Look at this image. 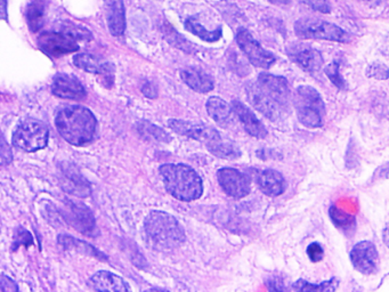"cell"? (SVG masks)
<instances>
[{"mask_svg":"<svg viewBox=\"0 0 389 292\" xmlns=\"http://www.w3.org/2000/svg\"><path fill=\"white\" fill-rule=\"evenodd\" d=\"M1 3H3V19H6V0H1Z\"/></svg>","mask_w":389,"mask_h":292,"instance_id":"obj_43","label":"cell"},{"mask_svg":"<svg viewBox=\"0 0 389 292\" xmlns=\"http://www.w3.org/2000/svg\"><path fill=\"white\" fill-rule=\"evenodd\" d=\"M247 96L249 102L252 104L254 109L263 113L266 118L272 121H277L286 116L288 110L284 109L282 105L275 102L272 97L268 96L261 87L256 84H250L247 86Z\"/></svg>","mask_w":389,"mask_h":292,"instance_id":"obj_11","label":"cell"},{"mask_svg":"<svg viewBox=\"0 0 389 292\" xmlns=\"http://www.w3.org/2000/svg\"><path fill=\"white\" fill-rule=\"evenodd\" d=\"M236 42L245 53L251 65L261 69H270L277 62L273 53L261 47V44L252 37L248 30L240 29L236 33Z\"/></svg>","mask_w":389,"mask_h":292,"instance_id":"obj_8","label":"cell"},{"mask_svg":"<svg viewBox=\"0 0 389 292\" xmlns=\"http://www.w3.org/2000/svg\"><path fill=\"white\" fill-rule=\"evenodd\" d=\"M295 33L302 39H321L329 42H349L351 35L346 31L322 19L302 17L295 23Z\"/></svg>","mask_w":389,"mask_h":292,"instance_id":"obj_6","label":"cell"},{"mask_svg":"<svg viewBox=\"0 0 389 292\" xmlns=\"http://www.w3.org/2000/svg\"><path fill=\"white\" fill-rule=\"evenodd\" d=\"M164 187L175 199L191 203L201 198L202 178L193 168L184 164H166L159 168Z\"/></svg>","mask_w":389,"mask_h":292,"instance_id":"obj_3","label":"cell"},{"mask_svg":"<svg viewBox=\"0 0 389 292\" xmlns=\"http://www.w3.org/2000/svg\"><path fill=\"white\" fill-rule=\"evenodd\" d=\"M266 286L270 291H286V290L282 279L277 277V276H272V277L267 280Z\"/></svg>","mask_w":389,"mask_h":292,"instance_id":"obj_39","label":"cell"},{"mask_svg":"<svg viewBox=\"0 0 389 292\" xmlns=\"http://www.w3.org/2000/svg\"><path fill=\"white\" fill-rule=\"evenodd\" d=\"M207 148L215 157H222V159L232 160V159H236L241 155V151L239 150L238 146L233 144L232 141L223 139L222 136L215 141L208 143Z\"/></svg>","mask_w":389,"mask_h":292,"instance_id":"obj_27","label":"cell"},{"mask_svg":"<svg viewBox=\"0 0 389 292\" xmlns=\"http://www.w3.org/2000/svg\"><path fill=\"white\" fill-rule=\"evenodd\" d=\"M55 126L60 135L74 146H85L93 141L97 120L93 112L81 105H68L58 110Z\"/></svg>","mask_w":389,"mask_h":292,"instance_id":"obj_1","label":"cell"},{"mask_svg":"<svg viewBox=\"0 0 389 292\" xmlns=\"http://www.w3.org/2000/svg\"><path fill=\"white\" fill-rule=\"evenodd\" d=\"M180 77L191 89L198 93L206 94L215 87L214 79L205 71L198 68H187L180 71Z\"/></svg>","mask_w":389,"mask_h":292,"instance_id":"obj_22","label":"cell"},{"mask_svg":"<svg viewBox=\"0 0 389 292\" xmlns=\"http://www.w3.org/2000/svg\"><path fill=\"white\" fill-rule=\"evenodd\" d=\"M339 281L336 277L320 283V284H313V283L307 282L305 280L300 279L293 284V289L296 291L302 292H327L335 291L338 288Z\"/></svg>","mask_w":389,"mask_h":292,"instance_id":"obj_30","label":"cell"},{"mask_svg":"<svg viewBox=\"0 0 389 292\" xmlns=\"http://www.w3.org/2000/svg\"><path fill=\"white\" fill-rule=\"evenodd\" d=\"M60 30L63 33H68L71 37H74L76 40H90L93 38V35L90 33L89 30L86 29L85 26H77L74 23L64 21L61 23Z\"/></svg>","mask_w":389,"mask_h":292,"instance_id":"obj_32","label":"cell"},{"mask_svg":"<svg viewBox=\"0 0 389 292\" xmlns=\"http://www.w3.org/2000/svg\"><path fill=\"white\" fill-rule=\"evenodd\" d=\"M383 239L385 244H386L387 247L389 248V224L387 225L386 227H385V230H383Z\"/></svg>","mask_w":389,"mask_h":292,"instance_id":"obj_41","label":"cell"},{"mask_svg":"<svg viewBox=\"0 0 389 292\" xmlns=\"http://www.w3.org/2000/svg\"><path fill=\"white\" fill-rule=\"evenodd\" d=\"M290 58L300 65L302 70L309 74H315L321 70L325 65V60L322 58L321 53L318 49L306 47V49H297L295 52H290Z\"/></svg>","mask_w":389,"mask_h":292,"instance_id":"obj_23","label":"cell"},{"mask_svg":"<svg viewBox=\"0 0 389 292\" xmlns=\"http://www.w3.org/2000/svg\"><path fill=\"white\" fill-rule=\"evenodd\" d=\"M367 76L377 80H386L389 78V69L383 63H372L368 67Z\"/></svg>","mask_w":389,"mask_h":292,"instance_id":"obj_35","label":"cell"},{"mask_svg":"<svg viewBox=\"0 0 389 292\" xmlns=\"http://www.w3.org/2000/svg\"><path fill=\"white\" fill-rule=\"evenodd\" d=\"M89 286L95 291H130V286L121 276L107 270H100L89 279Z\"/></svg>","mask_w":389,"mask_h":292,"instance_id":"obj_19","label":"cell"},{"mask_svg":"<svg viewBox=\"0 0 389 292\" xmlns=\"http://www.w3.org/2000/svg\"><path fill=\"white\" fill-rule=\"evenodd\" d=\"M139 130L141 136H144V137L153 138V139L164 141V143L171 141V137L168 135L167 132L162 130L158 126L152 125L150 122H139Z\"/></svg>","mask_w":389,"mask_h":292,"instance_id":"obj_31","label":"cell"},{"mask_svg":"<svg viewBox=\"0 0 389 292\" xmlns=\"http://www.w3.org/2000/svg\"><path fill=\"white\" fill-rule=\"evenodd\" d=\"M295 108L297 118L304 127L320 128L325 123V104L315 88L300 86L296 90Z\"/></svg>","mask_w":389,"mask_h":292,"instance_id":"obj_4","label":"cell"},{"mask_svg":"<svg viewBox=\"0 0 389 292\" xmlns=\"http://www.w3.org/2000/svg\"><path fill=\"white\" fill-rule=\"evenodd\" d=\"M33 244V235L30 232L26 231L23 227L17 228V234L14 235V242L12 244V249L17 250L21 246H26V248Z\"/></svg>","mask_w":389,"mask_h":292,"instance_id":"obj_34","label":"cell"},{"mask_svg":"<svg viewBox=\"0 0 389 292\" xmlns=\"http://www.w3.org/2000/svg\"><path fill=\"white\" fill-rule=\"evenodd\" d=\"M0 288L3 292H17L19 291V286L14 282L13 280L8 276L3 274L1 280H0Z\"/></svg>","mask_w":389,"mask_h":292,"instance_id":"obj_38","label":"cell"},{"mask_svg":"<svg viewBox=\"0 0 389 292\" xmlns=\"http://www.w3.org/2000/svg\"><path fill=\"white\" fill-rule=\"evenodd\" d=\"M49 130L40 120L26 119L21 122L13 134V145L24 152L39 151L49 144Z\"/></svg>","mask_w":389,"mask_h":292,"instance_id":"obj_5","label":"cell"},{"mask_svg":"<svg viewBox=\"0 0 389 292\" xmlns=\"http://www.w3.org/2000/svg\"><path fill=\"white\" fill-rule=\"evenodd\" d=\"M106 21L110 33L114 37L123 35L126 30V12L123 0H104Z\"/></svg>","mask_w":389,"mask_h":292,"instance_id":"obj_20","label":"cell"},{"mask_svg":"<svg viewBox=\"0 0 389 292\" xmlns=\"http://www.w3.org/2000/svg\"><path fill=\"white\" fill-rule=\"evenodd\" d=\"M351 261L354 268L360 273L365 275L376 273L379 265V254L376 246L370 241L355 244L351 251Z\"/></svg>","mask_w":389,"mask_h":292,"instance_id":"obj_12","label":"cell"},{"mask_svg":"<svg viewBox=\"0 0 389 292\" xmlns=\"http://www.w3.org/2000/svg\"><path fill=\"white\" fill-rule=\"evenodd\" d=\"M77 42L74 37L61 30L45 31L40 33L37 39L39 49L52 58H60L63 55L77 52L79 49Z\"/></svg>","mask_w":389,"mask_h":292,"instance_id":"obj_7","label":"cell"},{"mask_svg":"<svg viewBox=\"0 0 389 292\" xmlns=\"http://www.w3.org/2000/svg\"><path fill=\"white\" fill-rule=\"evenodd\" d=\"M61 184L67 192L78 196L87 198L92 193V187L88 180L81 175L80 171L72 164H63L61 166Z\"/></svg>","mask_w":389,"mask_h":292,"instance_id":"obj_16","label":"cell"},{"mask_svg":"<svg viewBox=\"0 0 389 292\" xmlns=\"http://www.w3.org/2000/svg\"><path fill=\"white\" fill-rule=\"evenodd\" d=\"M46 10H47V0H30L26 5V23L33 33H37L44 26Z\"/></svg>","mask_w":389,"mask_h":292,"instance_id":"obj_25","label":"cell"},{"mask_svg":"<svg viewBox=\"0 0 389 292\" xmlns=\"http://www.w3.org/2000/svg\"><path fill=\"white\" fill-rule=\"evenodd\" d=\"M329 215L332 223L336 225V227L344 232L345 234L355 230V225H356L355 217L347 212H343L341 209L332 206L329 210Z\"/></svg>","mask_w":389,"mask_h":292,"instance_id":"obj_29","label":"cell"},{"mask_svg":"<svg viewBox=\"0 0 389 292\" xmlns=\"http://www.w3.org/2000/svg\"><path fill=\"white\" fill-rule=\"evenodd\" d=\"M339 68H340V65L338 62H331L330 65L325 67V72L332 84L339 89L344 90L346 89V83H345L344 78L341 77V74H339Z\"/></svg>","mask_w":389,"mask_h":292,"instance_id":"obj_33","label":"cell"},{"mask_svg":"<svg viewBox=\"0 0 389 292\" xmlns=\"http://www.w3.org/2000/svg\"><path fill=\"white\" fill-rule=\"evenodd\" d=\"M74 65L80 70L89 74H100L103 78V84L107 83L109 87L114 80V68L109 62H104L90 54H78L74 58Z\"/></svg>","mask_w":389,"mask_h":292,"instance_id":"obj_17","label":"cell"},{"mask_svg":"<svg viewBox=\"0 0 389 292\" xmlns=\"http://www.w3.org/2000/svg\"><path fill=\"white\" fill-rule=\"evenodd\" d=\"M257 84L268 96L272 97L284 109L289 110L291 92L286 78L270 74H261L258 77Z\"/></svg>","mask_w":389,"mask_h":292,"instance_id":"obj_13","label":"cell"},{"mask_svg":"<svg viewBox=\"0 0 389 292\" xmlns=\"http://www.w3.org/2000/svg\"><path fill=\"white\" fill-rule=\"evenodd\" d=\"M207 112L219 125L229 126L233 121V108L221 97L212 96L206 103Z\"/></svg>","mask_w":389,"mask_h":292,"instance_id":"obj_24","label":"cell"},{"mask_svg":"<svg viewBox=\"0 0 389 292\" xmlns=\"http://www.w3.org/2000/svg\"><path fill=\"white\" fill-rule=\"evenodd\" d=\"M300 1L321 13L328 14L331 12V6L327 0H300Z\"/></svg>","mask_w":389,"mask_h":292,"instance_id":"obj_37","label":"cell"},{"mask_svg":"<svg viewBox=\"0 0 389 292\" xmlns=\"http://www.w3.org/2000/svg\"><path fill=\"white\" fill-rule=\"evenodd\" d=\"M217 180L223 191L234 199H242L250 193L249 177L234 168H222L217 171Z\"/></svg>","mask_w":389,"mask_h":292,"instance_id":"obj_10","label":"cell"},{"mask_svg":"<svg viewBox=\"0 0 389 292\" xmlns=\"http://www.w3.org/2000/svg\"><path fill=\"white\" fill-rule=\"evenodd\" d=\"M64 214L67 222L71 226H74L78 232L87 237H96L98 234L93 214L84 203H74L71 200H67Z\"/></svg>","mask_w":389,"mask_h":292,"instance_id":"obj_9","label":"cell"},{"mask_svg":"<svg viewBox=\"0 0 389 292\" xmlns=\"http://www.w3.org/2000/svg\"><path fill=\"white\" fill-rule=\"evenodd\" d=\"M306 251H307L309 259L312 260L313 263H318L325 258V250L318 242H313V243L309 244Z\"/></svg>","mask_w":389,"mask_h":292,"instance_id":"obj_36","label":"cell"},{"mask_svg":"<svg viewBox=\"0 0 389 292\" xmlns=\"http://www.w3.org/2000/svg\"><path fill=\"white\" fill-rule=\"evenodd\" d=\"M145 239L155 250L171 251L185 241V231L180 222L168 212L153 210L144 222Z\"/></svg>","mask_w":389,"mask_h":292,"instance_id":"obj_2","label":"cell"},{"mask_svg":"<svg viewBox=\"0 0 389 292\" xmlns=\"http://www.w3.org/2000/svg\"><path fill=\"white\" fill-rule=\"evenodd\" d=\"M168 125L174 132L182 136L193 138L196 141H203L206 145L221 137L218 130L210 126L200 122L185 121V120L171 119Z\"/></svg>","mask_w":389,"mask_h":292,"instance_id":"obj_14","label":"cell"},{"mask_svg":"<svg viewBox=\"0 0 389 292\" xmlns=\"http://www.w3.org/2000/svg\"><path fill=\"white\" fill-rule=\"evenodd\" d=\"M185 28L187 31L198 35L200 39H202L205 42H215L222 37V28L214 30V31H208L205 26H201L198 19L190 17L185 21Z\"/></svg>","mask_w":389,"mask_h":292,"instance_id":"obj_28","label":"cell"},{"mask_svg":"<svg viewBox=\"0 0 389 292\" xmlns=\"http://www.w3.org/2000/svg\"><path fill=\"white\" fill-rule=\"evenodd\" d=\"M10 161H12V151L7 146L6 141L3 137V139H1V162L3 164H10Z\"/></svg>","mask_w":389,"mask_h":292,"instance_id":"obj_40","label":"cell"},{"mask_svg":"<svg viewBox=\"0 0 389 292\" xmlns=\"http://www.w3.org/2000/svg\"><path fill=\"white\" fill-rule=\"evenodd\" d=\"M58 242L65 250H76L80 254L88 255L92 257H96L97 259L106 260L105 255L97 250L96 248L93 247L92 244L85 242V241L78 240V239L72 238L70 235H60Z\"/></svg>","mask_w":389,"mask_h":292,"instance_id":"obj_26","label":"cell"},{"mask_svg":"<svg viewBox=\"0 0 389 292\" xmlns=\"http://www.w3.org/2000/svg\"><path fill=\"white\" fill-rule=\"evenodd\" d=\"M232 108L239 120L241 122L243 128L249 135L256 138H265L268 134L264 123L258 119L256 114L251 111L247 105L240 101H232Z\"/></svg>","mask_w":389,"mask_h":292,"instance_id":"obj_18","label":"cell"},{"mask_svg":"<svg viewBox=\"0 0 389 292\" xmlns=\"http://www.w3.org/2000/svg\"><path fill=\"white\" fill-rule=\"evenodd\" d=\"M52 93L63 100H84L87 93L77 77L69 74H58L53 79Z\"/></svg>","mask_w":389,"mask_h":292,"instance_id":"obj_15","label":"cell"},{"mask_svg":"<svg viewBox=\"0 0 389 292\" xmlns=\"http://www.w3.org/2000/svg\"><path fill=\"white\" fill-rule=\"evenodd\" d=\"M270 3H274V5H286V3H290V0H270Z\"/></svg>","mask_w":389,"mask_h":292,"instance_id":"obj_42","label":"cell"},{"mask_svg":"<svg viewBox=\"0 0 389 292\" xmlns=\"http://www.w3.org/2000/svg\"><path fill=\"white\" fill-rule=\"evenodd\" d=\"M258 187L265 196L275 198L286 192V182L282 173L274 169H266L258 175Z\"/></svg>","mask_w":389,"mask_h":292,"instance_id":"obj_21","label":"cell"}]
</instances>
